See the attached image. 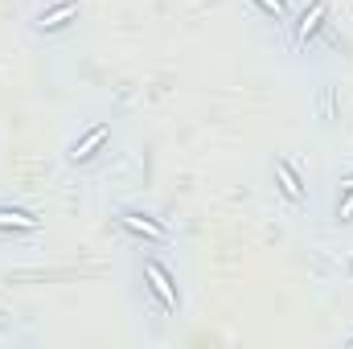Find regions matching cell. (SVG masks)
<instances>
[{
  "label": "cell",
  "instance_id": "1",
  "mask_svg": "<svg viewBox=\"0 0 353 349\" xmlns=\"http://www.w3.org/2000/svg\"><path fill=\"white\" fill-rule=\"evenodd\" d=\"M140 283H144V292H148V300L157 304L161 317H181L185 296H181L176 271L161 259V255H144V259H140Z\"/></svg>",
  "mask_w": 353,
  "mask_h": 349
},
{
  "label": "cell",
  "instance_id": "2",
  "mask_svg": "<svg viewBox=\"0 0 353 349\" xmlns=\"http://www.w3.org/2000/svg\"><path fill=\"white\" fill-rule=\"evenodd\" d=\"M115 226L128 235V239H136L144 251H161V247H173V230L152 214V210H140V206H119L115 214Z\"/></svg>",
  "mask_w": 353,
  "mask_h": 349
},
{
  "label": "cell",
  "instance_id": "3",
  "mask_svg": "<svg viewBox=\"0 0 353 349\" xmlns=\"http://www.w3.org/2000/svg\"><path fill=\"white\" fill-rule=\"evenodd\" d=\"M111 140H115V123H111V119L87 123V128L66 144V165H70V169H90L94 161H103V157L111 152Z\"/></svg>",
  "mask_w": 353,
  "mask_h": 349
},
{
  "label": "cell",
  "instance_id": "4",
  "mask_svg": "<svg viewBox=\"0 0 353 349\" xmlns=\"http://www.w3.org/2000/svg\"><path fill=\"white\" fill-rule=\"evenodd\" d=\"M333 21V4L329 0H308L300 12H292L288 33H292V50H308Z\"/></svg>",
  "mask_w": 353,
  "mask_h": 349
},
{
  "label": "cell",
  "instance_id": "5",
  "mask_svg": "<svg viewBox=\"0 0 353 349\" xmlns=\"http://www.w3.org/2000/svg\"><path fill=\"white\" fill-rule=\"evenodd\" d=\"M79 17H83V0H50V4H41V8L29 17V33H37V37H58V33L74 29Z\"/></svg>",
  "mask_w": 353,
  "mask_h": 349
},
{
  "label": "cell",
  "instance_id": "6",
  "mask_svg": "<svg viewBox=\"0 0 353 349\" xmlns=\"http://www.w3.org/2000/svg\"><path fill=\"white\" fill-rule=\"evenodd\" d=\"M271 181H275V193H279V201L288 210H304L308 206V177L292 157H271Z\"/></svg>",
  "mask_w": 353,
  "mask_h": 349
},
{
  "label": "cell",
  "instance_id": "7",
  "mask_svg": "<svg viewBox=\"0 0 353 349\" xmlns=\"http://www.w3.org/2000/svg\"><path fill=\"white\" fill-rule=\"evenodd\" d=\"M37 230H41V214L12 206V201H0V239H25Z\"/></svg>",
  "mask_w": 353,
  "mask_h": 349
},
{
  "label": "cell",
  "instance_id": "8",
  "mask_svg": "<svg viewBox=\"0 0 353 349\" xmlns=\"http://www.w3.org/2000/svg\"><path fill=\"white\" fill-rule=\"evenodd\" d=\"M316 119H321V128H333L341 119V94H337L333 83H321L316 87Z\"/></svg>",
  "mask_w": 353,
  "mask_h": 349
},
{
  "label": "cell",
  "instance_id": "9",
  "mask_svg": "<svg viewBox=\"0 0 353 349\" xmlns=\"http://www.w3.org/2000/svg\"><path fill=\"white\" fill-rule=\"evenodd\" d=\"M333 222L350 226L353 222V173H345L337 181V206H333Z\"/></svg>",
  "mask_w": 353,
  "mask_h": 349
},
{
  "label": "cell",
  "instance_id": "10",
  "mask_svg": "<svg viewBox=\"0 0 353 349\" xmlns=\"http://www.w3.org/2000/svg\"><path fill=\"white\" fill-rule=\"evenodd\" d=\"M263 21H275V25H288L292 21V4L288 0H247Z\"/></svg>",
  "mask_w": 353,
  "mask_h": 349
}]
</instances>
